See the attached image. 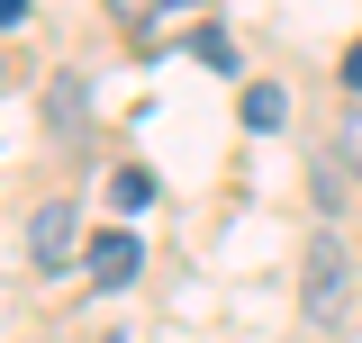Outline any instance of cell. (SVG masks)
Segmentation results:
<instances>
[{
    "label": "cell",
    "mask_w": 362,
    "mask_h": 343,
    "mask_svg": "<svg viewBox=\"0 0 362 343\" xmlns=\"http://www.w3.org/2000/svg\"><path fill=\"white\" fill-rule=\"evenodd\" d=\"M344 289H354V253H344L335 226H317L308 271H299V316H308V325H335V316H344Z\"/></svg>",
    "instance_id": "6da1fadb"
},
{
    "label": "cell",
    "mask_w": 362,
    "mask_h": 343,
    "mask_svg": "<svg viewBox=\"0 0 362 343\" xmlns=\"http://www.w3.org/2000/svg\"><path fill=\"white\" fill-rule=\"evenodd\" d=\"M82 217H73V199H37V217H28V262L37 271H64V262H82Z\"/></svg>",
    "instance_id": "7a4b0ae2"
},
{
    "label": "cell",
    "mask_w": 362,
    "mask_h": 343,
    "mask_svg": "<svg viewBox=\"0 0 362 343\" xmlns=\"http://www.w3.org/2000/svg\"><path fill=\"white\" fill-rule=\"evenodd\" d=\"M90 280H100V289H127V280H136V262H145V244H136V235H127V226H109V235H90Z\"/></svg>",
    "instance_id": "3957f363"
},
{
    "label": "cell",
    "mask_w": 362,
    "mask_h": 343,
    "mask_svg": "<svg viewBox=\"0 0 362 343\" xmlns=\"http://www.w3.org/2000/svg\"><path fill=\"white\" fill-rule=\"evenodd\" d=\"M82 100H90V90L73 82V73H64V82H45V127L64 136V145H73V136L90 127V109H82Z\"/></svg>",
    "instance_id": "277c9868"
},
{
    "label": "cell",
    "mask_w": 362,
    "mask_h": 343,
    "mask_svg": "<svg viewBox=\"0 0 362 343\" xmlns=\"http://www.w3.org/2000/svg\"><path fill=\"white\" fill-rule=\"evenodd\" d=\"M344 190H354V172L335 163V154H317V172H308V199H317V217H335V208H344Z\"/></svg>",
    "instance_id": "5b68a950"
},
{
    "label": "cell",
    "mask_w": 362,
    "mask_h": 343,
    "mask_svg": "<svg viewBox=\"0 0 362 343\" xmlns=\"http://www.w3.org/2000/svg\"><path fill=\"white\" fill-rule=\"evenodd\" d=\"M281 118H290V90H281V82H254V90H245V127H254V136H272Z\"/></svg>",
    "instance_id": "8992f818"
},
{
    "label": "cell",
    "mask_w": 362,
    "mask_h": 343,
    "mask_svg": "<svg viewBox=\"0 0 362 343\" xmlns=\"http://www.w3.org/2000/svg\"><path fill=\"white\" fill-rule=\"evenodd\" d=\"M109 199H118V208H145V199H154V172H145V163L109 172Z\"/></svg>",
    "instance_id": "52a82bcc"
},
{
    "label": "cell",
    "mask_w": 362,
    "mask_h": 343,
    "mask_svg": "<svg viewBox=\"0 0 362 343\" xmlns=\"http://www.w3.org/2000/svg\"><path fill=\"white\" fill-rule=\"evenodd\" d=\"M335 163L362 181V109H344V118H335Z\"/></svg>",
    "instance_id": "ba28073f"
},
{
    "label": "cell",
    "mask_w": 362,
    "mask_h": 343,
    "mask_svg": "<svg viewBox=\"0 0 362 343\" xmlns=\"http://www.w3.org/2000/svg\"><path fill=\"white\" fill-rule=\"evenodd\" d=\"M190 45H199V64H209V73H235V45H226L218 28H199V37H190Z\"/></svg>",
    "instance_id": "9c48e42d"
},
{
    "label": "cell",
    "mask_w": 362,
    "mask_h": 343,
    "mask_svg": "<svg viewBox=\"0 0 362 343\" xmlns=\"http://www.w3.org/2000/svg\"><path fill=\"white\" fill-rule=\"evenodd\" d=\"M344 90H362V37L344 45Z\"/></svg>",
    "instance_id": "30bf717a"
},
{
    "label": "cell",
    "mask_w": 362,
    "mask_h": 343,
    "mask_svg": "<svg viewBox=\"0 0 362 343\" xmlns=\"http://www.w3.org/2000/svg\"><path fill=\"white\" fill-rule=\"evenodd\" d=\"M109 9H118L127 28H145V9H154V0H109Z\"/></svg>",
    "instance_id": "8fae6325"
}]
</instances>
